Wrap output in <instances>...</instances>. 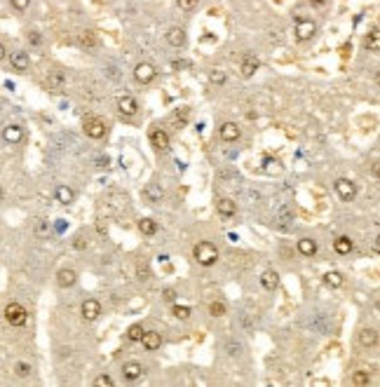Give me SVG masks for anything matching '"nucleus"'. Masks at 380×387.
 Here are the masks:
<instances>
[{"label":"nucleus","mask_w":380,"mask_h":387,"mask_svg":"<svg viewBox=\"0 0 380 387\" xmlns=\"http://www.w3.org/2000/svg\"><path fill=\"white\" fill-rule=\"evenodd\" d=\"M216 209H218V214H221V216H232V214H235V209H237V207H235V202H232L230 197H221V200H218L216 202Z\"/></svg>","instance_id":"18"},{"label":"nucleus","mask_w":380,"mask_h":387,"mask_svg":"<svg viewBox=\"0 0 380 387\" xmlns=\"http://www.w3.org/2000/svg\"><path fill=\"white\" fill-rule=\"evenodd\" d=\"M75 279H78L75 270H68V268L59 270V275H56V282H59V286H64V289H68V286H73V284H75Z\"/></svg>","instance_id":"17"},{"label":"nucleus","mask_w":380,"mask_h":387,"mask_svg":"<svg viewBox=\"0 0 380 387\" xmlns=\"http://www.w3.org/2000/svg\"><path fill=\"white\" fill-rule=\"evenodd\" d=\"M298 251L303 253V256H314V253H317V242L310 237L298 239Z\"/></svg>","instance_id":"24"},{"label":"nucleus","mask_w":380,"mask_h":387,"mask_svg":"<svg viewBox=\"0 0 380 387\" xmlns=\"http://www.w3.org/2000/svg\"><path fill=\"white\" fill-rule=\"evenodd\" d=\"M78 42H80L82 47L94 49V47H96V35H94V31H82V33L78 35Z\"/></svg>","instance_id":"27"},{"label":"nucleus","mask_w":380,"mask_h":387,"mask_svg":"<svg viewBox=\"0 0 380 387\" xmlns=\"http://www.w3.org/2000/svg\"><path fill=\"white\" fill-rule=\"evenodd\" d=\"M275 221H279V223H289V221H293V209L286 202H279L277 207H275Z\"/></svg>","instance_id":"11"},{"label":"nucleus","mask_w":380,"mask_h":387,"mask_svg":"<svg viewBox=\"0 0 380 387\" xmlns=\"http://www.w3.org/2000/svg\"><path fill=\"white\" fill-rule=\"evenodd\" d=\"M258 66H261V63H258L256 56L246 54L244 59H242V66H239V71H242V75H244V78H251V75L258 71Z\"/></svg>","instance_id":"14"},{"label":"nucleus","mask_w":380,"mask_h":387,"mask_svg":"<svg viewBox=\"0 0 380 387\" xmlns=\"http://www.w3.org/2000/svg\"><path fill=\"white\" fill-rule=\"evenodd\" d=\"M359 343L364 347H373L375 343H378V333H375L373 329H361L359 331Z\"/></svg>","instance_id":"23"},{"label":"nucleus","mask_w":380,"mask_h":387,"mask_svg":"<svg viewBox=\"0 0 380 387\" xmlns=\"http://www.w3.org/2000/svg\"><path fill=\"white\" fill-rule=\"evenodd\" d=\"M99 314H101V303H99V300L87 298L85 303H82V317H85L87 321H94Z\"/></svg>","instance_id":"8"},{"label":"nucleus","mask_w":380,"mask_h":387,"mask_svg":"<svg viewBox=\"0 0 380 387\" xmlns=\"http://www.w3.org/2000/svg\"><path fill=\"white\" fill-rule=\"evenodd\" d=\"M314 33H317L314 21H310V19H298L296 21V38H298V40H310Z\"/></svg>","instance_id":"5"},{"label":"nucleus","mask_w":380,"mask_h":387,"mask_svg":"<svg viewBox=\"0 0 380 387\" xmlns=\"http://www.w3.org/2000/svg\"><path fill=\"white\" fill-rule=\"evenodd\" d=\"M193 256H195V261L200 265L209 268V265H214L218 261V249L211 244V242H200V244H195V249H193Z\"/></svg>","instance_id":"1"},{"label":"nucleus","mask_w":380,"mask_h":387,"mask_svg":"<svg viewBox=\"0 0 380 387\" xmlns=\"http://www.w3.org/2000/svg\"><path fill=\"white\" fill-rule=\"evenodd\" d=\"M26 317H28V312L21 303H10V305L5 307V319L12 326H24L26 324Z\"/></svg>","instance_id":"2"},{"label":"nucleus","mask_w":380,"mask_h":387,"mask_svg":"<svg viewBox=\"0 0 380 387\" xmlns=\"http://www.w3.org/2000/svg\"><path fill=\"white\" fill-rule=\"evenodd\" d=\"M373 249H375V251L380 253V235H378V237H375V242H373Z\"/></svg>","instance_id":"46"},{"label":"nucleus","mask_w":380,"mask_h":387,"mask_svg":"<svg viewBox=\"0 0 380 387\" xmlns=\"http://www.w3.org/2000/svg\"><path fill=\"white\" fill-rule=\"evenodd\" d=\"M218 134H221V139H223V141H237L242 132H239V127L235 122H225V124H221Z\"/></svg>","instance_id":"10"},{"label":"nucleus","mask_w":380,"mask_h":387,"mask_svg":"<svg viewBox=\"0 0 380 387\" xmlns=\"http://www.w3.org/2000/svg\"><path fill=\"white\" fill-rule=\"evenodd\" d=\"M333 249H336V253H340V256H345V253H350L352 251V239L350 237H338L336 242H333Z\"/></svg>","instance_id":"25"},{"label":"nucleus","mask_w":380,"mask_h":387,"mask_svg":"<svg viewBox=\"0 0 380 387\" xmlns=\"http://www.w3.org/2000/svg\"><path fill=\"white\" fill-rule=\"evenodd\" d=\"M209 312H211V317H223V314H225V303L214 300V303L209 305Z\"/></svg>","instance_id":"32"},{"label":"nucleus","mask_w":380,"mask_h":387,"mask_svg":"<svg viewBox=\"0 0 380 387\" xmlns=\"http://www.w3.org/2000/svg\"><path fill=\"white\" fill-rule=\"evenodd\" d=\"M35 235H38V237H47L49 235V221H38V225H35Z\"/></svg>","instance_id":"34"},{"label":"nucleus","mask_w":380,"mask_h":387,"mask_svg":"<svg viewBox=\"0 0 380 387\" xmlns=\"http://www.w3.org/2000/svg\"><path fill=\"white\" fill-rule=\"evenodd\" d=\"M10 63H12L14 71H19V73H24V71H28V54L26 52H14L12 59H10Z\"/></svg>","instance_id":"15"},{"label":"nucleus","mask_w":380,"mask_h":387,"mask_svg":"<svg viewBox=\"0 0 380 387\" xmlns=\"http://www.w3.org/2000/svg\"><path fill=\"white\" fill-rule=\"evenodd\" d=\"M10 3H12V7H14V10H26L31 0H10Z\"/></svg>","instance_id":"39"},{"label":"nucleus","mask_w":380,"mask_h":387,"mask_svg":"<svg viewBox=\"0 0 380 387\" xmlns=\"http://www.w3.org/2000/svg\"><path fill=\"white\" fill-rule=\"evenodd\" d=\"M28 371H31V366H28V364H24V361H19V364L14 366V373L19 375V378H26Z\"/></svg>","instance_id":"36"},{"label":"nucleus","mask_w":380,"mask_h":387,"mask_svg":"<svg viewBox=\"0 0 380 387\" xmlns=\"http://www.w3.org/2000/svg\"><path fill=\"white\" fill-rule=\"evenodd\" d=\"M364 47H366L368 52H380V28H373V31L366 35Z\"/></svg>","instance_id":"22"},{"label":"nucleus","mask_w":380,"mask_h":387,"mask_svg":"<svg viewBox=\"0 0 380 387\" xmlns=\"http://www.w3.org/2000/svg\"><path fill=\"white\" fill-rule=\"evenodd\" d=\"M167 40H169V45H174V47H181V45L185 42V31H183V28H178V26L169 28V33H167Z\"/></svg>","instance_id":"21"},{"label":"nucleus","mask_w":380,"mask_h":387,"mask_svg":"<svg viewBox=\"0 0 380 387\" xmlns=\"http://www.w3.org/2000/svg\"><path fill=\"white\" fill-rule=\"evenodd\" d=\"M150 146L155 150H160V153L169 150V134L162 132V129H153V132H150Z\"/></svg>","instance_id":"7"},{"label":"nucleus","mask_w":380,"mask_h":387,"mask_svg":"<svg viewBox=\"0 0 380 387\" xmlns=\"http://www.w3.org/2000/svg\"><path fill=\"white\" fill-rule=\"evenodd\" d=\"M64 85H66V75L61 73V71H52L49 73V89H64Z\"/></svg>","instance_id":"26"},{"label":"nucleus","mask_w":380,"mask_h":387,"mask_svg":"<svg viewBox=\"0 0 380 387\" xmlns=\"http://www.w3.org/2000/svg\"><path fill=\"white\" fill-rule=\"evenodd\" d=\"M371 382V375H368V371H357V373L352 375V385L357 387H364Z\"/></svg>","instance_id":"31"},{"label":"nucleus","mask_w":380,"mask_h":387,"mask_svg":"<svg viewBox=\"0 0 380 387\" xmlns=\"http://www.w3.org/2000/svg\"><path fill=\"white\" fill-rule=\"evenodd\" d=\"M3 136H5L7 143H19L21 136H24V132H21L19 124H7L5 132H3Z\"/></svg>","instance_id":"19"},{"label":"nucleus","mask_w":380,"mask_h":387,"mask_svg":"<svg viewBox=\"0 0 380 387\" xmlns=\"http://www.w3.org/2000/svg\"><path fill=\"white\" fill-rule=\"evenodd\" d=\"M162 298H164V300H169V303H171V300L176 298V291H174V289H164V291H162Z\"/></svg>","instance_id":"40"},{"label":"nucleus","mask_w":380,"mask_h":387,"mask_svg":"<svg viewBox=\"0 0 380 387\" xmlns=\"http://www.w3.org/2000/svg\"><path fill=\"white\" fill-rule=\"evenodd\" d=\"M143 197L148 200V202H153V204H157V202H162V197H164V192H162V188L157 183H148L146 188H143Z\"/></svg>","instance_id":"12"},{"label":"nucleus","mask_w":380,"mask_h":387,"mask_svg":"<svg viewBox=\"0 0 380 387\" xmlns=\"http://www.w3.org/2000/svg\"><path fill=\"white\" fill-rule=\"evenodd\" d=\"M261 284H263L268 291H275L279 284V275L275 270H265L263 275H261Z\"/></svg>","instance_id":"16"},{"label":"nucleus","mask_w":380,"mask_h":387,"mask_svg":"<svg viewBox=\"0 0 380 387\" xmlns=\"http://www.w3.org/2000/svg\"><path fill=\"white\" fill-rule=\"evenodd\" d=\"M122 373H124V378H127V380H136V378H141L143 366H141V364H136V361H127V364H124V368H122Z\"/></svg>","instance_id":"20"},{"label":"nucleus","mask_w":380,"mask_h":387,"mask_svg":"<svg viewBox=\"0 0 380 387\" xmlns=\"http://www.w3.org/2000/svg\"><path fill=\"white\" fill-rule=\"evenodd\" d=\"M82 129H85V134L89 136V139H101L103 134H106V122H103L101 117H87L85 120V124H82Z\"/></svg>","instance_id":"3"},{"label":"nucleus","mask_w":380,"mask_h":387,"mask_svg":"<svg viewBox=\"0 0 380 387\" xmlns=\"http://www.w3.org/2000/svg\"><path fill=\"white\" fill-rule=\"evenodd\" d=\"M117 108H120V113H122V115H136L139 106H136L134 96L124 94V96H120V99H117Z\"/></svg>","instance_id":"9"},{"label":"nucleus","mask_w":380,"mask_h":387,"mask_svg":"<svg viewBox=\"0 0 380 387\" xmlns=\"http://www.w3.org/2000/svg\"><path fill=\"white\" fill-rule=\"evenodd\" d=\"M211 82H218V85H221V82H225V75L214 71V73H211Z\"/></svg>","instance_id":"42"},{"label":"nucleus","mask_w":380,"mask_h":387,"mask_svg":"<svg viewBox=\"0 0 380 387\" xmlns=\"http://www.w3.org/2000/svg\"><path fill=\"white\" fill-rule=\"evenodd\" d=\"M141 343H143V347H146V350L155 352L157 347L162 345V338H160V333H155V331H146V333H143V338H141Z\"/></svg>","instance_id":"13"},{"label":"nucleus","mask_w":380,"mask_h":387,"mask_svg":"<svg viewBox=\"0 0 380 387\" xmlns=\"http://www.w3.org/2000/svg\"><path fill=\"white\" fill-rule=\"evenodd\" d=\"M336 192H338L345 202H350V200H354V195H357V185H354L350 178H338V181H336Z\"/></svg>","instance_id":"6"},{"label":"nucleus","mask_w":380,"mask_h":387,"mask_svg":"<svg viewBox=\"0 0 380 387\" xmlns=\"http://www.w3.org/2000/svg\"><path fill=\"white\" fill-rule=\"evenodd\" d=\"M174 317H178V319H188L190 307L188 305H174Z\"/></svg>","instance_id":"35"},{"label":"nucleus","mask_w":380,"mask_h":387,"mask_svg":"<svg viewBox=\"0 0 380 387\" xmlns=\"http://www.w3.org/2000/svg\"><path fill=\"white\" fill-rule=\"evenodd\" d=\"M94 385H96V387H110V385H113V378L103 373V375H99V378L94 380Z\"/></svg>","instance_id":"37"},{"label":"nucleus","mask_w":380,"mask_h":387,"mask_svg":"<svg viewBox=\"0 0 380 387\" xmlns=\"http://www.w3.org/2000/svg\"><path fill=\"white\" fill-rule=\"evenodd\" d=\"M143 333H146V331H143V326L134 324V326H129V333H127V336H129V340H141Z\"/></svg>","instance_id":"33"},{"label":"nucleus","mask_w":380,"mask_h":387,"mask_svg":"<svg viewBox=\"0 0 380 387\" xmlns=\"http://www.w3.org/2000/svg\"><path fill=\"white\" fill-rule=\"evenodd\" d=\"M228 350H230V354H232V357H235V354H239V350H242V345H239V343H237V345H235V343H228Z\"/></svg>","instance_id":"43"},{"label":"nucleus","mask_w":380,"mask_h":387,"mask_svg":"<svg viewBox=\"0 0 380 387\" xmlns=\"http://www.w3.org/2000/svg\"><path fill=\"white\" fill-rule=\"evenodd\" d=\"M139 279H141V282H148V279H150V270H148V268H139Z\"/></svg>","instance_id":"41"},{"label":"nucleus","mask_w":380,"mask_h":387,"mask_svg":"<svg viewBox=\"0 0 380 387\" xmlns=\"http://www.w3.org/2000/svg\"><path fill=\"white\" fill-rule=\"evenodd\" d=\"M73 197H75V192L71 190L68 185H59V188H56V200H59L61 204H71L73 202Z\"/></svg>","instance_id":"28"},{"label":"nucleus","mask_w":380,"mask_h":387,"mask_svg":"<svg viewBox=\"0 0 380 387\" xmlns=\"http://www.w3.org/2000/svg\"><path fill=\"white\" fill-rule=\"evenodd\" d=\"M139 230H141L143 235H155L157 223L153 221V218H141V221H139Z\"/></svg>","instance_id":"29"},{"label":"nucleus","mask_w":380,"mask_h":387,"mask_svg":"<svg viewBox=\"0 0 380 387\" xmlns=\"http://www.w3.org/2000/svg\"><path fill=\"white\" fill-rule=\"evenodd\" d=\"M371 171H373V176H378V178H380V162H375L373 167H371Z\"/></svg>","instance_id":"45"},{"label":"nucleus","mask_w":380,"mask_h":387,"mask_svg":"<svg viewBox=\"0 0 380 387\" xmlns=\"http://www.w3.org/2000/svg\"><path fill=\"white\" fill-rule=\"evenodd\" d=\"M28 42H33V45H40V35H38V33H31V35H28Z\"/></svg>","instance_id":"44"},{"label":"nucleus","mask_w":380,"mask_h":387,"mask_svg":"<svg viewBox=\"0 0 380 387\" xmlns=\"http://www.w3.org/2000/svg\"><path fill=\"white\" fill-rule=\"evenodd\" d=\"M324 284L331 286V289H338V286H343V275H340V272H326Z\"/></svg>","instance_id":"30"},{"label":"nucleus","mask_w":380,"mask_h":387,"mask_svg":"<svg viewBox=\"0 0 380 387\" xmlns=\"http://www.w3.org/2000/svg\"><path fill=\"white\" fill-rule=\"evenodd\" d=\"M197 0H178V7L181 10H185V12H190V10H195Z\"/></svg>","instance_id":"38"},{"label":"nucleus","mask_w":380,"mask_h":387,"mask_svg":"<svg viewBox=\"0 0 380 387\" xmlns=\"http://www.w3.org/2000/svg\"><path fill=\"white\" fill-rule=\"evenodd\" d=\"M375 80H378V85H380V73H378V75H375Z\"/></svg>","instance_id":"48"},{"label":"nucleus","mask_w":380,"mask_h":387,"mask_svg":"<svg viewBox=\"0 0 380 387\" xmlns=\"http://www.w3.org/2000/svg\"><path fill=\"white\" fill-rule=\"evenodd\" d=\"M155 75H157V71H155V66L153 63H139V66L134 68V78L139 82H143V85H148V82H153L155 80Z\"/></svg>","instance_id":"4"},{"label":"nucleus","mask_w":380,"mask_h":387,"mask_svg":"<svg viewBox=\"0 0 380 387\" xmlns=\"http://www.w3.org/2000/svg\"><path fill=\"white\" fill-rule=\"evenodd\" d=\"M310 3H312L314 7H322V5H324V3H326V0H310Z\"/></svg>","instance_id":"47"}]
</instances>
